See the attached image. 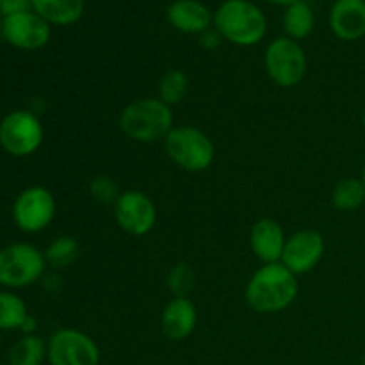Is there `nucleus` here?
<instances>
[{
  "instance_id": "12",
  "label": "nucleus",
  "mask_w": 365,
  "mask_h": 365,
  "mask_svg": "<svg viewBox=\"0 0 365 365\" xmlns=\"http://www.w3.org/2000/svg\"><path fill=\"white\" fill-rule=\"evenodd\" d=\"M324 252H327V242L323 234L317 230H299L287 237L280 262L296 277H299L310 273L323 260Z\"/></svg>"
},
{
  "instance_id": "28",
  "label": "nucleus",
  "mask_w": 365,
  "mask_h": 365,
  "mask_svg": "<svg viewBox=\"0 0 365 365\" xmlns=\"http://www.w3.org/2000/svg\"><path fill=\"white\" fill-rule=\"evenodd\" d=\"M36 328H38V321H36L34 317H32L31 314H29V316H27V319L24 321V324H21V328H20V330L24 331V335H34Z\"/></svg>"
},
{
  "instance_id": "1",
  "label": "nucleus",
  "mask_w": 365,
  "mask_h": 365,
  "mask_svg": "<svg viewBox=\"0 0 365 365\" xmlns=\"http://www.w3.org/2000/svg\"><path fill=\"white\" fill-rule=\"evenodd\" d=\"M298 277L282 262L264 264L246 284V303L259 314H278L298 298Z\"/></svg>"
},
{
  "instance_id": "22",
  "label": "nucleus",
  "mask_w": 365,
  "mask_h": 365,
  "mask_svg": "<svg viewBox=\"0 0 365 365\" xmlns=\"http://www.w3.org/2000/svg\"><path fill=\"white\" fill-rule=\"evenodd\" d=\"M78 257V242L70 235H61L53 239L45 252L46 264H50L56 269H66L68 266L77 260Z\"/></svg>"
},
{
  "instance_id": "35",
  "label": "nucleus",
  "mask_w": 365,
  "mask_h": 365,
  "mask_svg": "<svg viewBox=\"0 0 365 365\" xmlns=\"http://www.w3.org/2000/svg\"><path fill=\"white\" fill-rule=\"evenodd\" d=\"M0 4H2V0H0Z\"/></svg>"
},
{
  "instance_id": "17",
  "label": "nucleus",
  "mask_w": 365,
  "mask_h": 365,
  "mask_svg": "<svg viewBox=\"0 0 365 365\" xmlns=\"http://www.w3.org/2000/svg\"><path fill=\"white\" fill-rule=\"evenodd\" d=\"M86 9V0H32V11L50 25L77 24Z\"/></svg>"
},
{
  "instance_id": "24",
  "label": "nucleus",
  "mask_w": 365,
  "mask_h": 365,
  "mask_svg": "<svg viewBox=\"0 0 365 365\" xmlns=\"http://www.w3.org/2000/svg\"><path fill=\"white\" fill-rule=\"evenodd\" d=\"M195 285V271L187 264H177L168 274V287L175 298H187Z\"/></svg>"
},
{
  "instance_id": "32",
  "label": "nucleus",
  "mask_w": 365,
  "mask_h": 365,
  "mask_svg": "<svg viewBox=\"0 0 365 365\" xmlns=\"http://www.w3.org/2000/svg\"><path fill=\"white\" fill-rule=\"evenodd\" d=\"M362 125H364V128H365V109H364V114H362Z\"/></svg>"
},
{
  "instance_id": "14",
  "label": "nucleus",
  "mask_w": 365,
  "mask_h": 365,
  "mask_svg": "<svg viewBox=\"0 0 365 365\" xmlns=\"http://www.w3.org/2000/svg\"><path fill=\"white\" fill-rule=\"evenodd\" d=\"M330 29L341 41L365 36V0H335L330 9Z\"/></svg>"
},
{
  "instance_id": "31",
  "label": "nucleus",
  "mask_w": 365,
  "mask_h": 365,
  "mask_svg": "<svg viewBox=\"0 0 365 365\" xmlns=\"http://www.w3.org/2000/svg\"><path fill=\"white\" fill-rule=\"evenodd\" d=\"M2 20H4V18H2V13H0V32H2Z\"/></svg>"
},
{
  "instance_id": "15",
  "label": "nucleus",
  "mask_w": 365,
  "mask_h": 365,
  "mask_svg": "<svg viewBox=\"0 0 365 365\" xmlns=\"http://www.w3.org/2000/svg\"><path fill=\"white\" fill-rule=\"evenodd\" d=\"M166 18L175 31L196 36L212 27L214 21L212 11L200 0H175L168 6Z\"/></svg>"
},
{
  "instance_id": "3",
  "label": "nucleus",
  "mask_w": 365,
  "mask_h": 365,
  "mask_svg": "<svg viewBox=\"0 0 365 365\" xmlns=\"http://www.w3.org/2000/svg\"><path fill=\"white\" fill-rule=\"evenodd\" d=\"M173 127V110L159 98L134 100L120 114L121 132L138 143L164 141Z\"/></svg>"
},
{
  "instance_id": "9",
  "label": "nucleus",
  "mask_w": 365,
  "mask_h": 365,
  "mask_svg": "<svg viewBox=\"0 0 365 365\" xmlns=\"http://www.w3.org/2000/svg\"><path fill=\"white\" fill-rule=\"evenodd\" d=\"M56 198L41 185L24 189L13 203L14 225L25 234L43 232L56 217Z\"/></svg>"
},
{
  "instance_id": "11",
  "label": "nucleus",
  "mask_w": 365,
  "mask_h": 365,
  "mask_svg": "<svg viewBox=\"0 0 365 365\" xmlns=\"http://www.w3.org/2000/svg\"><path fill=\"white\" fill-rule=\"evenodd\" d=\"M9 45L20 50H39L50 41L52 29L46 20H43L34 11L4 16L2 32Z\"/></svg>"
},
{
  "instance_id": "18",
  "label": "nucleus",
  "mask_w": 365,
  "mask_h": 365,
  "mask_svg": "<svg viewBox=\"0 0 365 365\" xmlns=\"http://www.w3.org/2000/svg\"><path fill=\"white\" fill-rule=\"evenodd\" d=\"M282 25L287 34V38L299 41L312 34L314 27H316V16L314 11L305 0H298V2L291 4L285 7L284 18H282Z\"/></svg>"
},
{
  "instance_id": "6",
  "label": "nucleus",
  "mask_w": 365,
  "mask_h": 365,
  "mask_svg": "<svg viewBox=\"0 0 365 365\" xmlns=\"http://www.w3.org/2000/svg\"><path fill=\"white\" fill-rule=\"evenodd\" d=\"M264 68L280 88H294L307 73V56L299 41L282 36L274 38L264 52Z\"/></svg>"
},
{
  "instance_id": "16",
  "label": "nucleus",
  "mask_w": 365,
  "mask_h": 365,
  "mask_svg": "<svg viewBox=\"0 0 365 365\" xmlns=\"http://www.w3.org/2000/svg\"><path fill=\"white\" fill-rule=\"evenodd\" d=\"M198 324V310L189 298H173L163 310L160 328L170 341H184L191 337Z\"/></svg>"
},
{
  "instance_id": "26",
  "label": "nucleus",
  "mask_w": 365,
  "mask_h": 365,
  "mask_svg": "<svg viewBox=\"0 0 365 365\" xmlns=\"http://www.w3.org/2000/svg\"><path fill=\"white\" fill-rule=\"evenodd\" d=\"M25 11H32V0H2L0 4V13L4 16L25 13Z\"/></svg>"
},
{
  "instance_id": "7",
  "label": "nucleus",
  "mask_w": 365,
  "mask_h": 365,
  "mask_svg": "<svg viewBox=\"0 0 365 365\" xmlns=\"http://www.w3.org/2000/svg\"><path fill=\"white\" fill-rule=\"evenodd\" d=\"M43 123L32 110H11L0 121V146L11 157H29L43 145Z\"/></svg>"
},
{
  "instance_id": "19",
  "label": "nucleus",
  "mask_w": 365,
  "mask_h": 365,
  "mask_svg": "<svg viewBox=\"0 0 365 365\" xmlns=\"http://www.w3.org/2000/svg\"><path fill=\"white\" fill-rule=\"evenodd\" d=\"M331 203L341 212H353L365 203V185L360 178H344L331 191Z\"/></svg>"
},
{
  "instance_id": "20",
  "label": "nucleus",
  "mask_w": 365,
  "mask_h": 365,
  "mask_svg": "<svg viewBox=\"0 0 365 365\" xmlns=\"http://www.w3.org/2000/svg\"><path fill=\"white\" fill-rule=\"evenodd\" d=\"M46 359V342L38 335H24L9 351L11 365H41Z\"/></svg>"
},
{
  "instance_id": "21",
  "label": "nucleus",
  "mask_w": 365,
  "mask_h": 365,
  "mask_svg": "<svg viewBox=\"0 0 365 365\" xmlns=\"http://www.w3.org/2000/svg\"><path fill=\"white\" fill-rule=\"evenodd\" d=\"M29 310L24 299L11 291H0V331L20 330Z\"/></svg>"
},
{
  "instance_id": "2",
  "label": "nucleus",
  "mask_w": 365,
  "mask_h": 365,
  "mask_svg": "<svg viewBox=\"0 0 365 365\" xmlns=\"http://www.w3.org/2000/svg\"><path fill=\"white\" fill-rule=\"evenodd\" d=\"M212 27L232 45L253 46L266 36L267 18L252 0H225L214 11Z\"/></svg>"
},
{
  "instance_id": "4",
  "label": "nucleus",
  "mask_w": 365,
  "mask_h": 365,
  "mask_svg": "<svg viewBox=\"0 0 365 365\" xmlns=\"http://www.w3.org/2000/svg\"><path fill=\"white\" fill-rule=\"evenodd\" d=\"M168 157L187 173H202L209 170L216 157V148L209 135L192 125L171 128L164 139Z\"/></svg>"
},
{
  "instance_id": "30",
  "label": "nucleus",
  "mask_w": 365,
  "mask_h": 365,
  "mask_svg": "<svg viewBox=\"0 0 365 365\" xmlns=\"http://www.w3.org/2000/svg\"><path fill=\"white\" fill-rule=\"evenodd\" d=\"M360 180H362V184L365 185V164H364V170H362V177H360Z\"/></svg>"
},
{
  "instance_id": "29",
  "label": "nucleus",
  "mask_w": 365,
  "mask_h": 365,
  "mask_svg": "<svg viewBox=\"0 0 365 365\" xmlns=\"http://www.w3.org/2000/svg\"><path fill=\"white\" fill-rule=\"evenodd\" d=\"M262 2H267V4H274V6H291V4L298 2V0H262Z\"/></svg>"
},
{
  "instance_id": "23",
  "label": "nucleus",
  "mask_w": 365,
  "mask_h": 365,
  "mask_svg": "<svg viewBox=\"0 0 365 365\" xmlns=\"http://www.w3.org/2000/svg\"><path fill=\"white\" fill-rule=\"evenodd\" d=\"M189 78L182 70H170L159 81V100L168 106H177L187 96Z\"/></svg>"
},
{
  "instance_id": "13",
  "label": "nucleus",
  "mask_w": 365,
  "mask_h": 365,
  "mask_svg": "<svg viewBox=\"0 0 365 365\" xmlns=\"http://www.w3.org/2000/svg\"><path fill=\"white\" fill-rule=\"evenodd\" d=\"M285 242H287V235H285L284 227L271 217H262L250 230L252 252L264 264L280 262Z\"/></svg>"
},
{
  "instance_id": "8",
  "label": "nucleus",
  "mask_w": 365,
  "mask_h": 365,
  "mask_svg": "<svg viewBox=\"0 0 365 365\" xmlns=\"http://www.w3.org/2000/svg\"><path fill=\"white\" fill-rule=\"evenodd\" d=\"M50 365H100V348L77 328H61L46 341Z\"/></svg>"
},
{
  "instance_id": "27",
  "label": "nucleus",
  "mask_w": 365,
  "mask_h": 365,
  "mask_svg": "<svg viewBox=\"0 0 365 365\" xmlns=\"http://www.w3.org/2000/svg\"><path fill=\"white\" fill-rule=\"evenodd\" d=\"M223 41H225V39L221 38V34L214 27L207 29V31H203L202 34L198 36L200 46H202V48H205V50L220 48L221 43H223Z\"/></svg>"
},
{
  "instance_id": "10",
  "label": "nucleus",
  "mask_w": 365,
  "mask_h": 365,
  "mask_svg": "<svg viewBox=\"0 0 365 365\" xmlns=\"http://www.w3.org/2000/svg\"><path fill=\"white\" fill-rule=\"evenodd\" d=\"M114 221L128 235L143 237L157 223V207L148 195L141 191L120 192L114 202Z\"/></svg>"
},
{
  "instance_id": "34",
  "label": "nucleus",
  "mask_w": 365,
  "mask_h": 365,
  "mask_svg": "<svg viewBox=\"0 0 365 365\" xmlns=\"http://www.w3.org/2000/svg\"><path fill=\"white\" fill-rule=\"evenodd\" d=\"M0 365H4V364H2V362H0Z\"/></svg>"
},
{
  "instance_id": "33",
  "label": "nucleus",
  "mask_w": 365,
  "mask_h": 365,
  "mask_svg": "<svg viewBox=\"0 0 365 365\" xmlns=\"http://www.w3.org/2000/svg\"><path fill=\"white\" fill-rule=\"evenodd\" d=\"M362 365H365V353H364V356H362Z\"/></svg>"
},
{
  "instance_id": "25",
  "label": "nucleus",
  "mask_w": 365,
  "mask_h": 365,
  "mask_svg": "<svg viewBox=\"0 0 365 365\" xmlns=\"http://www.w3.org/2000/svg\"><path fill=\"white\" fill-rule=\"evenodd\" d=\"M89 192H91V196L96 202L106 203V205H109V203L114 205V202H116L118 196H120L116 184H114L113 178L109 177L93 178L91 185H89Z\"/></svg>"
},
{
  "instance_id": "5",
  "label": "nucleus",
  "mask_w": 365,
  "mask_h": 365,
  "mask_svg": "<svg viewBox=\"0 0 365 365\" xmlns=\"http://www.w3.org/2000/svg\"><path fill=\"white\" fill-rule=\"evenodd\" d=\"M45 253L27 242H14L0 250V285L24 289L45 274Z\"/></svg>"
}]
</instances>
